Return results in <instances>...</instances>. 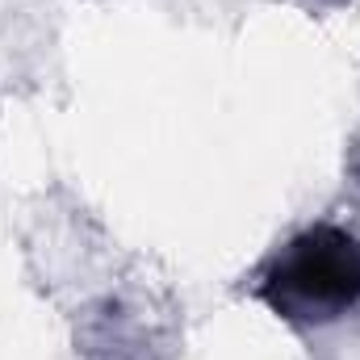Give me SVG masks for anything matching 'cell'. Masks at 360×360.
<instances>
[{"instance_id":"obj_1","label":"cell","mask_w":360,"mask_h":360,"mask_svg":"<svg viewBox=\"0 0 360 360\" xmlns=\"http://www.w3.org/2000/svg\"><path fill=\"white\" fill-rule=\"evenodd\" d=\"M256 297L289 323H331L360 306V239L319 222L293 235L256 281Z\"/></svg>"}]
</instances>
